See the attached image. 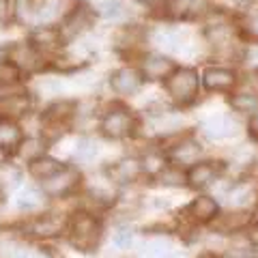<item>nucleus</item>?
I'll list each match as a JSON object with an SVG mask.
<instances>
[{
    "label": "nucleus",
    "instance_id": "f257e3e1",
    "mask_svg": "<svg viewBox=\"0 0 258 258\" xmlns=\"http://www.w3.org/2000/svg\"><path fill=\"white\" fill-rule=\"evenodd\" d=\"M161 84H164L166 99L176 110H187L191 106H196L200 99V91H203L200 71L196 67H187V64L176 67Z\"/></svg>",
    "mask_w": 258,
    "mask_h": 258
},
{
    "label": "nucleus",
    "instance_id": "f03ea898",
    "mask_svg": "<svg viewBox=\"0 0 258 258\" xmlns=\"http://www.w3.org/2000/svg\"><path fill=\"white\" fill-rule=\"evenodd\" d=\"M101 235H103V226L95 213H88L82 209V211H76L69 215L64 237L80 252H93L99 245Z\"/></svg>",
    "mask_w": 258,
    "mask_h": 258
},
{
    "label": "nucleus",
    "instance_id": "7ed1b4c3",
    "mask_svg": "<svg viewBox=\"0 0 258 258\" xmlns=\"http://www.w3.org/2000/svg\"><path fill=\"white\" fill-rule=\"evenodd\" d=\"M226 209H243L256 211L258 209V179L252 174H239L226 181V187L217 196Z\"/></svg>",
    "mask_w": 258,
    "mask_h": 258
},
{
    "label": "nucleus",
    "instance_id": "20e7f679",
    "mask_svg": "<svg viewBox=\"0 0 258 258\" xmlns=\"http://www.w3.org/2000/svg\"><path fill=\"white\" fill-rule=\"evenodd\" d=\"M200 78H203V88L211 95H230L243 84V71L237 64H207L200 71Z\"/></svg>",
    "mask_w": 258,
    "mask_h": 258
},
{
    "label": "nucleus",
    "instance_id": "39448f33",
    "mask_svg": "<svg viewBox=\"0 0 258 258\" xmlns=\"http://www.w3.org/2000/svg\"><path fill=\"white\" fill-rule=\"evenodd\" d=\"M241 125L239 123V116L232 114V112H213V114L205 116L203 120L198 123L196 134L203 138L205 142H228L232 138H237L241 134Z\"/></svg>",
    "mask_w": 258,
    "mask_h": 258
},
{
    "label": "nucleus",
    "instance_id": "423d86ee",
    "mask_svg": "<svg viewBox=\"0 0 258 258\" xmlns=\"http://www.w3.org/2000/svg\"><path fill=\"white\" fill-rule=\"evenodd\" d=\"M168 147H161L166 151V157L170 164L174 166H181L187 170L189 166H194L196 161L205 159V144H203V138H198V134L194 132H183L174 138L166 140Z\"/></svg>",
    "mask_w": 258,
    "mask_h": 258
},
{
    "label": "nucleus",
    "instance_id": "0eeeda50",
    "mask_svg": "<svg viewBox=\"0 0 258 258\" xmlns=\"http://www.w3.org/2000/svg\"><path fill=\"white\" fill-rule=\"evenodd\" d=\"M138 129V118L123 103H112L99 118V132L108 140H127Z\"/></svg>",
    "mask_w": 258,
    "mask_h": 258
},
{
    "label": "nucleus",
    "instance_id": "6e6552de",
    "mask_svg": "<svg viewBox=\"0 0 258 258\" xmlns=\"http://www.w3.org/2000/svg\"><path fill=\"white\" fill-rule=\"evenodd\" d=\"M226 174H228V170H226L224 159H207L205 157L187 168V187L196 194L207 191V189L215 187Z\"/></svg>",
    "mask_w": 258,
    "mask_h": 258
},
{
    "label": "nucleus",
    "instance_id": "1a4fd4ad",
    "mask_svg": "<svg viewBox=\"0 0 258 258\" xmlns=\"http://www.w3.org/2000/svg\"><path fill=\"white\" fill-rule=\"evenodd\" d=\"M220 213H222L220 200H217L213 194L200 191L189 200L187 205H185L183 220L187 224H191V226H196V228H200V226H211Z\"/></svg>",
    "mask_w": 258,
    "mask_h": 258
},
{
    "label": "nucleus",
    "instance_id": "9d476101",
    "mask_svg": "<svg viewBox=\"0 0 258 258\" xmlns=\"http://www.w3.org/2000/svg\"><path fill=\"white\" fill-rule=\"evenodd\" d=\"M95 20H97V11L91 5L78 3L76 7H71L60 20V32L64 37V43L71 41V39H76V37H82L84 32H88L95 26Z\"/></svg>",
    "mask_w": 258,
    "mask_h": 258
},
{
    "label": "nucleus",
    "instance_id": "9b49d317",
    "mask_svg": "<svg viewBox=\"0 0 258 258\" xmlns=\"http://www.w3.org/2000/svg\"><path fill=\"white\" fill-rule=\"evenodd\" d=\"M147 43L153 45L155 52H164V54H181L187 45L185 32L170 24H159L147 30Z\"/></svg>",
    "mask_w": 258,
    "mask_h": 258
},
{
    "label": "nucleus",
    "instance_id": "f8f14e48",
    "mask_svg": "<svg viewBox=\"0 0 258 258\" xmlns=\"http://www.w3.org/2000/svg\"><path fill=\"white\" fill-rule=\"evenodd\" d=\"M5 58L11 60L22 74H37L43 69V54L35 50L28 39L9 43V47H5Z\"/></svg>",
    "mask_w": 258,
    "mask_h": 258
},
{
    "label": "nucleus",
    "instance_id": "ddd939ff",
    "mask_svg": "<svg viewBox=\"0 0 258 258\" xmlns=\"http://www.w3.org/2000/svg\"><path fill=\"white\" fill-rule=\"evenodd\" d=\"M256 217V211H243V209H222L217 220L209 226L213 232H220L224 237H241Z\"/></svg>",
    "mask_w": 258,
    "mask_h": 258
},
{
    "label": "nucleus",
    "instance_id": "4468645a",
    "mask_svg": "<svg viewBox=\"0 0 258 258\" xmlns=\"http://www.w3.org/2000/svg\"><path fill=\"white\" fill-rule=\"evenodd\" d=\"M144 76L140 67H132V64H125V67H118L110 74L108 84L112 88V93H116L118 97H134L142 91L144 86Z\"/></svg>",
    "mask_w": 258,
    "mask_h": 258
},
{
    "label": "nucleus",
    "instance_id": "2eb2a0df",
    "mask_svg": "<svg viewBox=\"0 0 258 258\" xmlns=\"http://www.w3.org/2000/svg\"><path fill=\"white\" fill-rule=\"evenodd\" d=\"M140 71L147 82H164V80L172 74V71L179 67L176 60L172 58L170 54H164V52H149V54H142L140 58Z\"/></svg>",
    "mask_w": 258,
    "mask_h": 258
},
{
    "label": "nucleus",
    "instance_id": "dca6fc26",
    "mask_svg": "<svg viewBox=\"0 0 258 258\" xmlns=\"http://www.w3.org/2000/svg\"><path fill=\"white\" fill-rule=\"evenodd\" d=\"M80 181H82V174L76 166H64L62 170L41 183V189L45 191L47 198H67L69 194H74L80 187Z\"/></svg>",
    "mask_w": 258,
    "mask_h": 258
},
{
    "label": "nucleus",
    "instance_id": "f3484780",
    "mask_svg": "<svg viewBox=\"0 0 258 258\" xmlns=\"http://www.w3.org/2000/svg\"><path fill=\"white\" fill-rule=\"evenodd\" d=\"M67 220L69 217H58L56 213L32 215L26 224V230H28V235L37 237V239H54V237L64 235Z\"/></svg>",
    "mask_w": 258,
    "mask_h": 258
},
{
    "label": "nucleus",
    "instance_id": "a211bd4d",
    "mask_svg": "<svg viewBox=\"0 0 258 258\" xmlns=\"http://www.w3.org/2000/svg\"><path fill=\"white\" fill-rule=\"evenodd\" d=\"M106 176L116 187H123V185H134L147 174H144L140 157H123V159H116L112 166H108Z\"/></svg>",
    "mask_w": 258,
    "mask_h": 258
},
{
    "label": "nucleus",
    "instance_id": "6ab92c4d",
    "mask_svg": "<svg viewBox=\"0 0 258 258\" xmlns=\"http://www.w3.org/2000/svg\"><path fill=\"white\" fill-rule=\"evenodd\" d=\"M32 106H35V97L30 91H15L9 95H0V116L20 120L22 116L30 114Z\"/></svg>",
    "mask_w": 258,
    "mask_h": 258
},
{
    "label": "nucleus",
    "instance_id": "aec40b11",
    "mask_svg": "<svg viewBox=\"0 0 258 258\" xmlns=\"http://www.w3.org/2000/svg\"><path fill=\"white\" fill-rule=\"evenodd\" d=\"M28 41L32 43L35 50H39L41 54L47 52H56L60 50L64 43V37L60 32V26H54V24H39L28 32Z\"/></svg>",
    "mask_w": 258,
    "mask_h": 258
},
{
    "label": "nucleus",
    "instance_id": "412c9836",
    "mask_svg": "<svg viewBox=\"0 0 258 258\" xmlns=\"http://www.w3.org/2000/svg\"><path fill=\"white\" fill-rule=\"evenodd\" d=\"M226 103H228V110L232 114L247 118V116H252L254 112H258V91L243 82L237 91L226 95Z\"/></svg>",
    "mask_w": 258,
    "mask_h": 258
},
{
    "label": "nucleus",
    "instance_id": "4be33fe9",
    "mask_svg": "<svg viewBox=\"0 0 258 258\" xmlns=\"http://www.w3.org/2000/svg\"><path fill=\"white\" fill-rule=\"evenodd\" d=\"M176 252H179V249H176V243L168 232L153 235L149 239H144L138 245V256L140 258H170Z\"/></svg>",
    "mask_w": 258,
    "mask_h": 258
},
{
    "label": "nucleus",
    "instance_id": "5701e85b",
    "mask_svg": "<svg viewBox=\"0 0 258 258\" xmlns=\"http://www.w3.org/2000/svg\"><path fill=\"white\" fill-rule=\"evenodd\" d=\"M64 166H67V164H62V161H58L56 157H52V155H47V153H45V155L28 161V164H26V172L35 181L43 183V181H47V179H52V176L58 174Z\"/></svg>",
    "mask_w": 258,
    "mask_h": 258
},
{
    "label": "nucleus",
    "instance_id": "b1692460",
    "mask_svg": "<svg viewBox=\"0 0 258 258\" xmlns=\"http://www.w3.org/2000/svg\"><path fill=\"white\" fill-rule=\"evenodd\" d=\"M22 140H24V132H22L18 120L0 116V147L15 153L22 144Z\"/></svg>",
    "mask_w": 258,
    "mask_h": 258
},
{
    "label": "nucleus",
    "instance_id": "393cba45",
    "mask_svg": "<svg viewBox=\"0 0 258 258\" xmlns=\"http://www.w3.org/2000/svg\"><path fill=\"white\" fill-rule=\"evenodd\" d=\"M97 18H101L103 22H112V24H125L129 18L127 7L120 0H103L95 7Z\"/></svg>",
    "mask_w": 258,
    "mask_h": 258
},
{
    "label": "nucleus",
    "instance_id": "a878e982",
    "mask_svg": "<svg viewBox=\"0 0 258 258\" xmlns=\"http://www.w3.org/2000/svg\"><path fill=\"white\" fill-rule=\"evenodd\" d=\"M45 191L39 189V187H24L20 194H18V200H15V205L22 213H35L39 211L43 205H45Z\"/></svg>",
    "mask_w": 258,
    "mask_h": 258
},
{
    "label": "nucleus",
    "instance_id": "bb28decb",
    "mask_svg": "<svg viewBox=\"0 0 258 258\" xmlns=\"http://www.w3.org/2000/svg\"><path fill=\"white\" fill-rule=\"evenodd\" d=\"M155 181H157V185H161V187H168V189L187 187V170L181 168V166L168 164L164 170L155 176Z\"/></svg>",
    "mask_w": 258,
    "mask_h": 258
},
{
    "label": "nucleus",
    "instance_id": "cd10ccee",
    "mask_svg": "<svg viewBox=\"0 0 258 258\" xmlns=\"http://www.w3.org/2000/svg\"><path fill=\"white\" fill-rule=\"evenodd\" d=\"M45 149H47V142L41 138V136H35V138H24L22 144L18 147V151H15V155L28 164V161L45 155Z\"/></svg>",
    "mask_w": 258,
    "mask_h": 258
},
{
    "label": "nucleus",
    "instance_id": "c85d7f7f",
    "mask_svg": "<svg viewBox=\"0 0 258 258\" xmlns=\"http://www.w3.org/2000/svg\"><path fill=\"white\" fill-rule=\"evenodd\" d=\"M237 28L245 43H258V11L237 18Z\"/></svg>",
    "mask_w": 258,
    "mask_h": 258
},
{
    "label": "nucleus",
    "instance_id": "c756f323",
    "mask_svg": "<svg viewBox=\"0 0 258 258\" xmlns=\"http://www.w3.org/2000/svg\"><path fill=\"white\" fill-rule=\"evenodd\" d=\"M20 82H22V71L11 60H7V58L0 60V86L15 88Z\"/></svg>",
    "mask_w": 258,
    "mask_h": 258
},
{
    "label": "nucleus",
    "instance_id": "7c9ffc66",
    "mask_svg": "<svg viewBox=\"0 0 258 258\" xmlns=\"http://www.w3.org/2000/svg\"><path fill=\"white\" fill-rule=\"evenodd\" d=\"M97 151H99V147H97V142L91 138V136H82V138H78L76 142V151L74 155L78 161H82V164H88V161H93Z\"/></svg>",
    "mask_w": 258,
    "mask_h": 258
},
{
    "label": "nucleus",
    "instance_id": "2f4dec72",
    "mask_svg": "<svg viewBox=\"0 0 258 258\" xmlns=\"http://www.w3.org/2000/svg\"><path fill=\"white\" fill-rule=\"evenodd\" d=\"M176 108L172 106L170 101H164V99H157V101H151L147 108H144V114H147V118H151V120H159V118H164V116H168V114H172Z\"/></svg>",
    "mask_w": 258,
    "mask_h": 258
},
{
    "label": "nucleus",
    "instance_id": "473e14b6",
    "mask_svg": "<svg viewBox=\"0 0 258 258\" xmlns=\"http://www.w3.org/2000/svg\"><path fill=\"white\" fill-rule=\"evenodd\" d=\"M112 243L118 249H129L134 243V230L129 228V224L123 226H116V230L112 232Z\"/></svg>",
    "mask_w": 258,
    "mask_h": 258
},
{
    "label": "nucleus",
    "instance_id": "72a5a7b5",
    "mask_svg": "<svg viewBox=\"0 0 258 258\" xmlns=\"http://www.w3.org/2000/svg\"><path fill=\"white\" fill-rule=\"evenodd\" d=\"M15 20V3L13 0H0V28H7Z\"/></svg>",
    "mask_w": 258,
    "mask_h": 258
},
{
    "label": "nucleus",
    "instance_id": "f704fd0d",
    "mask_svg": "<svg viewBox=\"0 0 258 258\" xmlns=\"http://www.w3.org/2000/svg\"><path fill=\"white\" fill-rule=\"evenodd\" d=\"M241 237L245 239V243H247L249 247L256 249V252H258V215L254 217L252 222H249V226L245 228V232H243Z\"/></svg>",
    "mask_w": 258,
    "mask_h": 258
},
{
    "label": "nucleus",
    "instance_id": "c9c22d12",
    "mask_svg": "<svg viewBox=\"0 0 258 258\" xmlns=\"http://www.w3.org/2000/svg\"><path fill=\"white\" fill-rule=\"evenodd\" d=\"M243 129H245V136H247V138L258 144V112H254L252 116L245 118Z\"/></svg>",
    "mask_w": 258,
    "mask_h": 258
},
{
    "label": "nucleus",
    "instance_id": "e433bc0d",
    "mask_svg": "<svg viewBox=\"0 0 258 258\" xmlns=\"http://www.w3.org/2000/svg\"><path fill=\"white\" fill-rule=\"evenodd\" d=\"M11 155H13V151H9V149H3V147H0V168H3V166H7V164H9V159H11Z\"/></svg>",
    "mask_w": 258,
    "mask_h": 258
},
{
    "label": "nucleus",
    "instance_id": "4c0bfd02",
    "mask_svg": "<svg viewBox=\"0 0 258 258\" xmlns=\"http://www.w3.org/2000/svg\"><path fill=\"white\" fill-rule=\"evenodd\" d=\"M196 258H224V254H220V252H213V249H203Z\"/></svg>",
    "mask_w": 258,
    "mask_h": 258
},
{
    "label": "nucleus",
    "instance_id": "58836bf2",
    "mask_svg": "<svg viewBox=\"0 0 258 258\" xmlns=\"http://www.w3.org/2000/svg\"><path fill=\"white\" fill-rule=\"evenodd\" d=\"M3 198H5V189H3V185H0V203H3Z\"/></svg>",
    "mask_w": 258,
    "mask_h": 258
},
{
    "label": "nucleus",
    "instance_id": "ea45409f",
    "mask_svg": "<svg viewBox=\"0 0 258 258\" xmlns=\"http://www.w3.org/2000/svg\"><path fill=\"white\" fill-rule=\"evenodd\" d=\"M256 215H258V209H256Z\"/></svg>",
    "mask_w": 258,
    "mask_h": 258
}]
</instances>
